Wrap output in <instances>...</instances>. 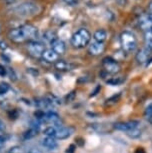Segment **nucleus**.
<instances>
[{
	"mask_svg": "<svg viewBox=\"0 0 152 153\" xmlns=\"http://www.w3.org/2000/svg\"><path fill=\"white\" fill-rule=\"evenodd\" d=\"M38 30L35 26L31 24H25L20 27L13 28L8 32V37L10 40L16 43H21L25 40H35Z\"/></svg>",
	"mask_w": 152,
	"mask_h": 153,
	"instance_id": "obj_1",
	"label": "nucleus"
},
{
	"mask_svg": "<svg viewBox=\"0 0 152 153\" xmlns=\"http://www.w3.org/2000/svg\"><path fill=\"white\" fill-rule=\"evenodd\" d=\"M40 6L34 1H24L21 3L14 5L10 9V12L18 16H32L39 13Z\"/></svg>",
	"mask_w": 152,
	"mask_h": 153,
	"instance_id": "obj_2",
	"label": "nucleus"
},
{
	"mask_svg": "<svg viewBox=\"0 0 152 153\" xmlns=\"http://www.w3.org/2000/svg\"><path fill=\"white\" fill-rule=\"evenodd\" d=\"M91 39V33L85 28H81L78 31H76L71 37V44L73 47L75 48H83L86 45H88V43L90 42Z\"/></svg>",
	"mask_w": 152,
	"mask_h": 153,
	"instance_id": "obj_3",
	"label": "nucleus"
},
{
	"mask_svg": "<svg viewBox=\"0 0 152 153\" xmlns=\"http://www.w3.org/2000/svg\"><path fill=\"white\" fill-rule=\"evenodd\" d=\"M120 44L124 52L131 53L136 49L137 40L135 35L130 31H123L120 35Z\"/></svg>",
	"mask_w": 152,
	"mask_h": 153,
	"instance_id": "obj_4",
	"label": "nucleus"
},
{
	"mask_svg": "<svg viewBox=\"0 0 152 153\" xmlns=\"http://www.w3.org/2000/svg\"><path fill=\"white\" fill-rule=\"evenodd\" d=\"M102 64L105 71L109 74H117L120 71V68H121L117 60L111 58V57H106V58L103 59Z\"/></svg>",
	"mask_w": 152,
	"mask_h": 153,
	"instance_id": "obj_5",
	"label": "nucleus"
},
{
	"mask_svg": "<svg viewBox=\"0 0 152 153\" xmlns=\"http://www.w3.org/2000/svg\"><path fill=\"white\" fill-rule=\"evenodd\" d=\"M27 49L31 55L35 56V57L42 56L43 52L46 50V49H45V45L43 44L42 42L36 41V40L29 41V43H28V45H27Z\"/></svg>",
	"mask_w": 152,
	"mask_h": 153,
	"instance_id": "obj_6",
	"label": "nucleus"
},
{
	"mask_svg": "<svg viewBox=\"0 0 152 153\" xmlns=\"http://www.w3.org/2000/svg\"><path fill=\"white\" fill-rule=\"evenodd\" d=\"M139 122L138 121H127V122H117L114 124V129L116 130H119V131H124V132H128L129 130L131 129H134V128H137L138 126Z\"/></svg>",
	"mask_w": 152,
	"mask_h": 153,
	"instance_id": "obj_7",
	"label": "nucleus"
},
{
	"mask_svg": "<svg viewBox=\"0 0 152 153\" xmlns=\"http://www.w3.org/2000/svg\"><path fill=\"white\" fill-rule=\"evenodd\" d=\"M74 128L73 127H63L57 126V130L55 134V139H66L73 134Z\"/></svg>",
	"mask_w": 152,
	"mask_h": 153,
	"instance_id": "obj_8",
	"label": "nucleus"
},
{
	"mask_svg": "<svg viewBox=\"0 0 152 153\" xmlns=\"http://www.w3.org/2000/svg\"><path fill=\"white\" fill-rule=\"evenodd\" d=\"M43 121L50 124H53V126H61V118L59 117V115L55 113V112H48V113L45 114L44 118H43Z\"/></svg>",
	"mask_w": 152,
	"mask_h": 153,
	"instance_id": "obj_9",
	"label": "nucleus"
},
{
	"mask_svg": "<svg viewBox=\"0 0 152 153\" xmlns=\"http://www.w3.org/2000/svg\"><path fill=\"white\" fill-rule=\"evenodd\" d=\"M105 49V46L103 43L101 42H93L92 44H90L89 48H88V52H89L91 55L93 56H97L100 55Z\"/></svg>",
	"mask_w": 152,
	"mask_h": 153,
	"instance_id": "obj_10",
	"label": "nucleus"
},
{
	"mask_svg": "<svg viewBox=\"0 0 152 153\" xmlns=\"http://www.w3.org/2000/svg\"><path fill=\"white\" fill-rule=\"evenodd\" d=\"M42 58L44 59L46 62L54 63V62H57V61H58L59 55L55 52V51L53 50L52 48H51V49H46V50H45L44 52H43V54H42Z\"/></svg>",
	"mask_w": 152,
	"mask_h": 153,
	"instance_id": "obj_11",
	"label": "nucleus"
},
{
	"mask_svg": "<svg viewBox=\"0 0 152 153\" xmlns=\"http://www.w3.org/2000/svg\"><path fill=\"white\" fill-rule=\"evenodd\" d=\"M51 46H52V49L58 55L65 53V50H66V45H65L64 41L59 38H56L54 41L51 42Z\"/></svg>",
	"mask_w": 152,
	"mask_h": 153,
	"instance_id": "obj_12",
	"label": "nucleus"
},
{
	"mask_svg": "<svg viewBox=\"0 0 152 153\" xmlns=\"http://www.w3.org/2000/svg\"><path fill=\"white\" fill-rule=\"evenodd\" d=\"M151 50H152V49L148 48V47L141 49V50H140L139 52L137 53V55H136V60L138 61V63H145V62H148Z\"/></svg>",
	"mask_w": 152,
	"mask_h": 153,
	"instance_id": "obj_13",
	"label": "nucleus"
},
{
	"mask_svg": "<svg viewBox=\"0 0 152 153\" xmlns=\"http://www.w3.org/2000/svg\"><path fill=\"white\" fill-rule=\"evenodd\" d=\"M41 145L49 150H54L58 147V144H57V141L55 140V138L49 137V136L43 138L41 140Z\"/></svg>",
	"mask_w": 152,
	"mask_h": 153,
	"instance_id": "obj_14",
	"label": "nucleus"
},
{
	"mask_svg": "<svg viewBox=\"0 0 152 153\" xmlns=\"http://www.w3.org/2000/svg\"><path fill=\"white\" fill-rule=\"evenodd\" d=\"M73 67H74L73 64L68 63L66 61H63V60H58L57 62H55V68L60 71H69L72 70Z\"/></svg>",
	"mask_w": 152,
	"mask_h": 153,
	"instance_id": "obj_15",
	"label": "nucleus"
},
{
	"mask_svg": "<svg viewBox=\"0 0 152 153\" xmlns=\"http://www.w3.org/2000/svg\"><path fill=\"white\" fill-rule=\"evenodd\" d=\"M93 38L95 39L96 42H101L103 43L107 38V32L104 29H98L95 31L93 35Z\"/></svg>",
	"mask_w": 152,
	"mask_h": 153,
	"instance_id": "obj_16",
	"label": "nucleus"
},
{
	"mask_svg": "<svg viewBox=\"0 0 152 153\" xmlns=\"http://www.w3.org/2000/svg\"><path fill=\"white\" fill-rule=\"evenodd\" d=\"M140 27H141L142 29H144L145 31L152 29V21H151V19L149 18V16L143 17V18L140 19Z\"/></svg>",
	"mask_w": 152,
	"mask_h": 153,
	"instance_id": "obj_17",
	"label": "nucleus"
},
{
	"mask_svg": "<svg viewBox=\"0 0 152 153\" xmlns=\"http://www.w3.org/2000/svg\"><path fill=\"white\" fill-rule=\"evenodd\" d=\"M56 38H57L56 33L52 30H46L44 33H43V39L46 40V41H48V42H50V43L52 41H54Z\"/></svg>",
	"mask_w": 152,
	"mask_h": 153,
	"instance_id": "obj_18",
	"label": "nucleus"
},
{
	"mask_svg": "<svg viewBox=\"0 0 152 153\" xmlns=\"http://www.w3.org/2000/svg\"><path fill=\"white\" fill-rule=\"evenodd\" d=\"M37 133H38V129L33 128V127H30L28 130H26L23 133V138L24 139H31V138L35 137Z\"/></svg>",
	"mask_w": 152,
	"mask_h": 153,
	"instance_id": "obj_19",
	"label": "nucleus"
},
{
	"mask_svg": "<svg viewBox=\"0 0 152 153\" xmlns=\"http://www.w3.org/2000/svg\"><path fill=\"white\" fill-rule=\"evenodd\" d=\"M56 130H57V126H49L47 128L44 129V134L46 136H49V137H55V134H56Z\"/></svg>",
	"mask_w": 152,
	"mask_h": 153,
	"instance_id": "obj_20",
	"label": "nucleus"
},
{
	"mask_svg": "<svg viewBox=\"0 0 152 153\" xmlns=\"http://www.w3.org/2000/svg\"><path fill=\"white\" fill-rule=\"evenodd\" d=\"M145 41L146 44H147V47L152 49V29L145 31Z\"/></svg>",
	"mask_w": 152,
	"mask_h": 153,
	"instance_id": "obj_21",
	"label": "nucleus"
},
{
	"mask_svg": "<svg viewBox=\"0 0 152 153\" xmlns=\"http://www.w3.org/2000/svg\"><path fill=\"white\" fill-rule=\"evenodd\" d=\"M107 84H110V85H119L121 84L122 82H124V78H122V77H113V78H111L109 80H107Z\"/></svg>",
	"mask_w": 152,
	"mask_h": 153,
	"instance_id": "obj_22",
	"label": "nucleus"
},
{
	"mask_svg": "<svg viewBox=\"0 0 152 153\" xmlns=\"http://www.w3.org/2000/svg\"><path fill=\"white\" fill-rule=\"evenodd\" d=\"M126 134L131 138H139L140 136H141V131L138 130L137 128H134V129L129 130L128 132H126Z\"/></svg>",
	"mask_w": 152,
	"mask_h": 153,
	"instance_id": "obj_23",
	"label": "nucleus"
},
{
	"mask_svg": "<svg viewBox=\"0 0 152 153\" xmlns=\"http://www.w3.org/2000/svg\"><path fill=\"white\" fill-rule=\"evenodd\" d=\"M9 85L7 83H0V95H3L5 93H7L8 90H9Z\"/></svg>",
	"mask_w": 152,
	"mask_h": 153,
	"instance_id": "obj_24",
	"label": "nucleus"
},
{
	"mask_svg": "<svg viewBox=\"0 0 152 153\" xmlns=\"http://www.w3.org/2000/svg\"><path fill=\"white\" fill-rule=\"evenodd\" d=\"M45 112L43 111V110H37V111H35L34 112V116H35V118L37 120H40V121H42L43 120V118H44V116H45Z\"/></svg>",
	"mask_w": 152,
	"mask_h": 153,
	"instance_id": "obj_25",
	"label": "nucleus"
},
{
	"mask_svg": "<svg viewBox=\"0 0 152 153\" xmlns=\"http://www.w3.org/2000/svg\"><path fill=\"white\" fill-rule=\"evenodd\" d=\"M144 116L149 119L151 116H152V103L147 105V107L145 108V111H144Z\"/></svg>",
	"mask_w": 152,
	"mask_h": 153,
	"instance_id": "obj_26",
	"label": "nucleus"
},
{
	"mask_svg": "<svg viewBox=\"0 0 152 153\" xmlns=\"http://www.w3.org/2000/svg\"><path fill=\"white\" fill-rule=\"evenodd\" d=\"M65 4L69 5V6H75L79 3V0H62Z\"/></svg>",
	"mask_w": 152,
	"mask_h": 153,
	"instance_id": "obj_27",
	"label": "nucleus"
},
{
	"mask_svg": "<svg viewBox=\"0 0 152 153\" xmlns=\"http://www.w3.org/2000/svg\"><path fill=\"white\" fill-rule=\"evenodd\" d=\"M120 95L121 94H117V95H114V96H112L111 98H109V99L107 100V104H110L111 102L112 103H115V102H117V100L119 99V97H120Z\"/></svg>",
	"mask_w": 152,
	"mask_h": 153,
	"instance_id": "obj_28",
	"label": "nucleus"
},
{
	"mask_svg": "<svg viewBox=\"0 0 152 153\" xmlns=\"http://www.w3.org/2000/svg\"><path fill=\"white\" fill-rule=\"evenodd\" d=\"M21 147L19 146H13L11 147V148L9 149V151H8V153H21Z\"/></svg>",
	"mask_w": 152,
	"mask_h": 153,
	"instance_id": "obj_29",
	"label": "nucleus"
},
{
	"mask_svg": "<svg viewBox=\"0 0 152 153\" xmlns=\"http://www.w3.org/2000/svg\"><path fill=\"white\" fill-rule=\"evenodd\" d=\"M7 75V69L4 67L3 65L0 64V76L1 77H5Z\"/></svg>",
	"mask_w": 152,
	"mask_h": 153,
	"instance_id": "obj_30",
	"label": "nucleus"
},
{
	"mask_svg": "<svg viewBox=\"0 0 152 153\" xmlns=\"http://www.w3.org/2000/svg\"><path fill=\"white\" fill-rule=\"evenodd\" d=\"M75 149H76V146L74 145V144H71V145L67 148L66 153H74V151H75Z\"/></svg>",
	"mask_w": 152,
	"mask_h": 153,
	"instance_id": "obj_31",
	"label": "nucleus"
},
{
	"mask_svg": "<svg viewBox=\"0 0 152 153\" xmlns=\"http://www.w3.org/2000/svg\"><path fill=\"white\" fill-rule=\"evenodd\" d=\"M100 90H101V87H100V86L98 85V86H97V87L95 88V90H94L93 92H91L90 96H91V97H92V96H95V95L98 94V92H99Z\"/></svg>",
	"mask_w": 152,
	"mask_h": 153,
	"instance_id": "obj_32",
	"label": "nucleus"
},
{
	"mask_svg": "<svg viewBox=\"0 0 152 153\" xmlns=\"http://www.w3.org/2000/svg\"><path fill=\"white\" fill-rule=\"evenodd\" d=\"M8 71H9V73L7 72V74H9L10 78L12 79V80H16V75L14 74V72H13L12 69H8Z\"/></svg>",
	"mask_w": 152,
	"mask_h": 153,
	"instance_id": "obj_33",
	"label": "nucleus"
},
{
	"mask_svg": "<svg viewBox=\"0 0 152 153\" xmlns=\"http://www.w3.org/2000/svg\"><path fill=\"white\" fill-rule=\"evenodd\" d=\"M74 97H75V92L72 91L71 93H69V95H67V96H66V99H67L68 101H71Z\"/></svg>",
	"mask_w": 152,
	"mask_h": 153,
	"instance_id": "obj_34",
	"label": "nucleus"
},
{
	"mask_svg": "<svg viewBox=\"0 0 152 153\" xmlns=\"http://www.w3.org/2000/svg\"><path fill=\"white\" fill-rule=\"evenodd\" d=\"M7 44H6V42H4V41H0V49H2V50H6L7 49Z\"/></svg>",
	"mask_w": 152,
	"mask_h": 153,
	"instance_id": "obj_35",
	"label": "nucleus"
},
{
	"mask_svg": "<svg viewBox=\"0 0 152 153\" xmlns=\"http://www.w3.org/2000/svg\"><path fill=\"white\" fill-rule=\"evenodd\" d=\"M5 141H6V139H5V138L2 136V135H0V147H1L2 145H4Z\"/></svg>",
	"mask_w": 152,
	"mask_h": 153,
	"instance_id": "obj_36",
	"label": "nucleus"
},
{
	"mask_svg": "<svg viewBox=\"0 0 152 153\" xmlns=\"http://www.w3.org/2000/svg\"><path fill=\"white\" fill-rule=\"evenodd\" d=\"M148 11H149V13H150V15H152V0L148 4Z\"/></svg>",
	"mask_w": 152,
	"mask_h": 153,
	"instance_id": "obj_37",
	"label": "nucleus"
},
{
	"mask_svg": "<svg viewBox=\"0 0 152 153\" xmlns=\"http://www.w3.org/2000/svg\"><path fill=\"white\" fill-rule=\"evenodd\" d=\"M134 153H146V152H145V150L143 148H137Z\"/></svg>",
	"mask_w": 152,
	"mask_h": 153,
	"instance_id": "obj_38",
	"label": "nucleus"
},
{
	"mask_svg": "<svg viewBox=\"0 0 152 153\" xmlns=\"http://www.w3.org/2000/svg\"><path fill=\"white\" fill-rule=\"evenodd\" d=\"M4 128H5V126H4V124H3V122H2V121H1V120H0V131L4 130Z\"/></svg>",
	"mask_w": 152,
	"mask_h": 153,
	"instance_id": "obj_39",
	"label": "nucleus"
},
{
	"mask_svg": "<svg viewBox=\"0 0 152 153\" xmlns=\"http://www.w3.org/2000/svg\"><path fill=\"white\" fill-rule=\"evenodd\" d=\"M15 1H16V0H6V3L11 5V4H14V2H15Z\"/></svg>",
	"mask_w": 152,
	"mask_h": 153,
	"instance_id": "obj_40",
	"label": "nucleus"
},
{
	"mask_svg": "<svg viewBox=\"0 0 152 153\" xmlns=\"http://www.w3.org/2000/svg\"><path fill=\"white\" fill-rule=\"evenodd\" d=\"M0 153H5V152L3 151V149L1 148V147H0Z\"/></svg>",
	"mask_w": 152,
	"mask_h": 153,
	"instance_id": "obj_41",
	"label": "nucleus"
},
{
	"mask_svg": "<svg viewBox=\"0 0 152 153\" xmlns=\"http://www.w3.org/2000/svg\"><path fill=\"white\" fill-rule=\"evenodd\" d=\"M148 120H149V122H150V123L152 124V116H151L150 118H149V119H148Z\"/></svg>",
	"mask_w": 152,
	"mask_h": 153,
	"instance_id": "obj_42",
	"label": "nucleus"
}]
</instances>
